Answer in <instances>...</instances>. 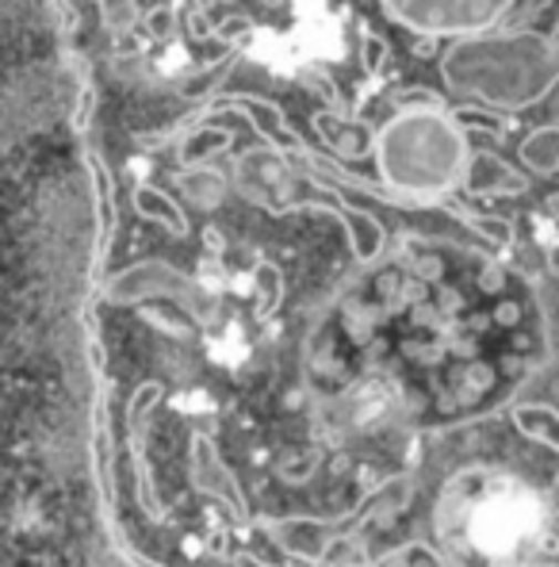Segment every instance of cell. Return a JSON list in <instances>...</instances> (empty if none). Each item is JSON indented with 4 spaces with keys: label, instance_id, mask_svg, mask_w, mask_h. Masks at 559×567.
I'll use <instances>...</instances> for the list:
<instances>
[{
    "label": "cell",
    "instance_id": "obj_10",
    "mask_svg": "<svg viewBox=\"0 0 559 567\" xmlns=\"http://www.w3.org/2000/svg\"><path fill=\"white\" fill-rule=\"evenodd\" d=\"M380 567H445L437 560V556L429 553V548H422V545H411V548H403V553H395V556H387Z\"/></svg>",
    "mask_w": 559,
    "mask_h": 567
},
{
    "label": "cell",
    "instance_id": "obj_7",
    "mask_svg": "<svg viewBox=\"0 0 559 567\" xmlns=\"http://www.w3.org/2000/svg\"><path fill=\"white\" fill-rule=\"evenodd\" d=\"M521 162L537 177H552L559 173V127H537L521 142Z\"/></svg>",
    "mask_w": 559,
    "mask_h": 567
},
{
    "label": "cell",
    "instance_id": "obj_12",
    "mask_svg": "<svg viewBox=\"0 0 559 567\" xmlns=\"http://www.w3.org/2000/svg\"><path fill=\"white\" fill-rule=\"evenodd\" d=\"M246 112L253 115V120H261V127H265V131H277V127H280V115L272 112L269 104H257V100H246Z\"/></svg>",
    "mask_w": 559,
    "mask_h": 567
},
{
    "label": "cell",
    "instance_id": "obj_6",
    "mask_svg": "<svg viewBox=\"0 0 559 567\" xmlns=\"http://www.w3.org/2000/svg\"><path fill=\"white\" fill-rule=\"evenodd\" d=\"M514 425L529 441H537V445H545V449H552V453H559V411H556V406H545V403L517 406V411H514Z\"/></svg>",
    "mask_w": 559,
    "mask_h": 567
},
{
    "label": "cell",
    "instance_id": "obj_8",
    "mask_svg": "<svg viewBox=\"0 0 559 567\" xmlns=\"http://www.w3.org/2000/svg\"><path fill=\"white\" fill-rule=\"evenodd\" d=\"M135 207L142 215H149V219H162V223H169V227H180V212H177V204H173L165 192H157V188H138L135 192Z\"/></svg>",
    "mask_w": 559,
    "mask_h": 567
},
{
    "label": "cell",
    "instance_id": "obj_4",
    "mask_svg": "<svg viewBox=\"0 0 559 567\" xmlns=\"http://www.w3.org/2000/svg\"><path fill=\"white\" fill-rule=\"evenodd\" d=\"M403 23L433 35H475L503 20L514 0H387Z\"/></svg>",
    "mask_w": 559,
    "mask_h": 567
},
{
    "label": "cell",
    "instance_id": "obj_1",
    "mask_svg": "<svg viewBox=\"0 0 559 567\" xmlns=\"http://www.w3.org/2000/svg\"><path fill=\"white\" fill-rule=\"evenodd\" d=\"M552 506L498 468L460 472L437 503V537L460 567H525L552 553Z\"/></svg>",
    "mask_w": 559,
    "mask_h": 567
},
{
    "label": "cell",
    "instance_id": "obj_11",
    "mask_svg": "<svg viewBox=\"0 0 559 567\" xmlns=\"http://www.w3.org/2000/svg\"><path fill=\"white\" fill-rule=\"evenodd\" d=\"M472 227L490 241H498V246H510L514 241V227L506 219H495V215H472Z\"/></svg>",
    "mask_w": 559,
    "mask_h": 567
},
{
    "label": "cell",
    "instance_id": "obj_3",
    "mask_svg": "<svg viewBox=\"0 0 559 567\" xmlns=\"http://www.w3.org/2000/svg\"><path fill=\"white\" fill-rule=\"evenodd\" d=\"M383 173L414 196H437L464 177L467 146L453 120L441 112H406L380 142Z\"/></svg>",
    "mask_w": 559,
    "mask_h": 567
},
{
    "label": "cell",
    "instance_id": "obj_2",
    "mask_svg": "<svg viewBox=\"0 0 559 567\" xmlns=\"http://www.w3.org/2000/svg\"><path fill=\"white\" fill-rule=\"evenodd\" d=\"M445 81L456 93L517 112L559 85V50L537 31L472 35L445 54Z\"/></svg>",
    "mask_w": 559,
    "mask_h": 567
},
{
    "label": "cell",
    "instance_id": "obj_14",
    "mask_svg": "<svg viewBox=\"0 0 559 567\" xmlns=\"http://www.w3.org/2000/svg\"><path fill=\"white\" fill-rule=\"evenodd\" d=\"M552 514H556V522H559V475H556V487H552Z\"/></svg>",
    "mask_w": 559,
    "mask_h": 567
},
{
    "label": "cell",
    "instance_id": "obj_9",
    "mask_svg": "<svg viewBox=\"0 0 559 567\" xmlns=\"http://www.w3.org/2000/svg\"><path fill=\"white\" fill-rule=\"evenodd\" d=\"M349 235H353V246L361 257H375L383 246V230L380 223L369 219V215H349Z\"/></svg>",
    "mask_w": 559,
    "mask_h": 567
},
{
    "label": "cell",
    "instance_id": "obj_15",
    "mask_svg": "<svg viewBox=\"0 0 559 567\" xmlns=\"http://www.w3.org/2000/svg\"><path fill=\"white\" fill-rule=\"evenodd\" d=\"M525 567H548V564H525Z\"/></svg>",
    "mask_w": 559,
    "mask_h": 567
},
{
    "label": "cell",
    "instance_id": "obj_13",
    "mask_svg": "<svg viewBox=\"0 0 559 567\" xmlns=\"http://www.w3.org/2000/svg\"><path fill=\"white\" fill-rule=\"evenodd\" d=\"M548 269L559 277V246H548Z\"/></svg>",
    "mask_w": 559,
    "mask_h": 567
},
{
    "label": "cell",
    "instance_id": "obj_5",
    "mask_svg": "<svg viewBox=\"0 0 559 567\" xmlns=\"http://www.w3.org/2000/svg\"><path fill=\"white\" fill-rule=\"evenodd\" d=\"M464 188L467 192H506V196H517L525 192V177L517 169L503 162L495 154H472L464 165Z\"/></svg>",
    "mask_w": 559,
    "mask_h": 567
}]
</instances>
